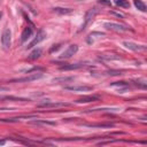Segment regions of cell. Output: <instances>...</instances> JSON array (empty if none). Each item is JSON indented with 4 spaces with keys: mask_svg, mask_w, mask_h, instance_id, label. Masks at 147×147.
Returning <instances> with one entry per match:
<instances>
[{
    "mask_svg": "<svg viewBox=\"0 0 147 147\" xmlns=\"http://www.w3.org/2000/svg\"><path fill=\"white\" fill-rule=\"evenodd\" d=\"M133 3H134V6H136V8L139 9L140 11H146V6H145V3H144L141 0H134Z\"/></svg>",
    "mask_w": 147,
    "mask_h": 147,
    "instance_id": "18",
    "label": "cell"
},
{
    "mask_svg": "<svg viewBox=\"0 0 147 147\" xmlns=\"http://www.w3.org/2000/svg\"><path fill=\"white\" fill-rule=\"evenodd\" d=\"M53 11H54V13H56V14H59V15H69V14H71L74 10H72L71 8L55 7V8H53Z\"/></svg>",
    "mask_w": 147,
    "mask_h": 147,
    "instance_id": "14",
    "label": "cell"
},
{
    "mask_svg": "<svg viewBox=\"0 0 147 147\" xmlns=\"http://www.w3.org/2000/svg\"><path fill=\"white\" fill-rule=\"evenodd\" d=\"M115 5L121 7V8H129L130 7V3L127 0H114Z\"/></svg>",
    "mask_w": 147,
    "mask_h": 147,
    "instance_id": "17",
    "label": "cell"
},
{
    "mask_svg": "<svg viewBox=\"0 0 147 147\" xmlns=\"http://www.w3.org/2000/svg\"><path fill=\"white\" fill-rule=\"evenodd\" d=\"M30 124H34V125H56L55 122L53 121H47V119H32L29 122Z\"/></svg>",
    "mask_w": 147,
    "mask_h": 147,
    "instance_id": "13",
    "label": "cell"
},
{
    "mask_svg": "<svg viewBox=\"0 0 147 147\" xmlns=\"http://www.w3.org/2000/svg\"><path fill=\"white\" fill-rule=\"evenodd\" d=\"M41 54H42V49H40V48H36L34 51H32V52L30 53V55H29V60H37V59H39V57L41 56Z\"/></svg>",
    "mask_w": 147,
    "mask_h": 147,
    "instance_id": "15",
    "label": "cell"
},
{
    "mask_svg": "<svg viewBox=\"0 0 147 147\" xmlns=\"http://www.w3.org/2000/svg\"><path fill=\"white\" fill-rule=\"evenodd\" d=\"M123 70H109L107 72H105L106 75H111V76H118V75H122Z\"/></svg>",
    "mask_w": 147,
    "mask_h": 147,
    "instance_id": "20",
    "label": "cell"
},
{
    "mask_svg": "<svg viewBox=\"0 0 147 147\" xmlns=\"http://www.w3.org/2000/svg\"><path fill=\"white\" fill-rule=\"evenodd\" d=\"M98 100H100V96H98V95H84V96L77 99L76 102L77 103H90V102H94Z\"/></svg>",
    "mask_w": 147,
    "mask_h": 147,
    "instance_id": "11",
    "label": "cell"
},
{
    "mask_svg": "<svg viewBox=\"0 0 147 147\" xmlns=\"http://www.w3.org/2000/svg\"><path fill=\"white\" fill-rule=\"evenodd\" d=\"M1 45L5 49H8L11 45V31L8 28H6L1 34Z\"/></svg>",
    "mask_w": 147,
    "mask_h": 147,
    "instance_id": "2",
    "label": "cell"
},
{
    "mask_svg": "<svg viewBox=\"0 0 147 147\" xmlns=\"http://www.w3.org/2000/svg\"><path fill=\"white\" fill-rule=\"evenodd\" d=\"M85 62H79V63H70V64H64L60 67V70H76V69H80L83 67H85Z\"/></svg>",
    "mask_w": 147,
    "mask_h": 147,
    "instance_id": "10",
    "label": "cell"
},
{
    "mask_svg": "<svg viewBox=\"0 0 147 147\" xmlns=\"http://www.w3.org/2000/svg\"><path fill=\"white\" fill-rule=\"evenodd\" d=\"M44 75L42 74H32L30 76L26 77H22V78H16V79H11V83H26V82H32V80H37L39 78H41Z\"/></svg>",
    "mask_w": 147,
    "mask_h": 147,
    "instance_id": "6",
    "label": "cell"
},
{
    "mask_svg": "<svg viewBox=\"0 0 147 147\" xmlns=\"http://www.w3.org/2000/svg\"><path fill=\"white\" fill-rule=\"evenodd\" d=\"M98 8L96 7H92V8H90L87 11H86V14H85V17H84V23H83V25H82V28H80V31H83V30H85L86 29V26L93 21V18L95 17V15L98 14Z\"/></svg>",
    "mask_w": 147,
    "mask_h": 147,
    "instance_id": "1",
    "label": "cell"
},
{
    "mask_svg": "<svg viewBox=\"0 0 147 147\" xmlns=\"http://www.w3.org/2000/svg\"><path fill=\"white\" fill-rule=\"evenodd\" d=\"M100 59L102 60H119L121 57L119 56H116V55H100Z\"/></svg>",
    "mask_w": 147,
    "mask_h": 147,
    "instance_id": "19",
    "label": "cell"
},
{
    "mask_svg": "<svg viewBox=\"0 0 147 147\" xmlns=\"http://www.w3.org/2000/svg\"><path fill=\"white\" fill-rule=\"evenodd\" d=\"M122 45L126 49H130V51H133V52H144V51H146L145 45H139V44H136L133 41H123Z\"/></svg>",
    "mask_w": 147,
    "mask_h": 147,
    "instance_id": "4",
    "label": "cell"
},
{
    "mask_svg": "<svg viewBox=\"0 0 147 147\" xmlns=\"http://www.w3.org/2000/svg\"><path fill=\"white\" fill-rule=\"evenodd\" d=\"M99 2L100 3H105V5H110V1H107V0H100Z\"/></svg>",
    "mask_w": 147,
    "mask_h": 147,
    "instance_id": "23",
    "label": "cell"
},
{
    "mask_svg": "<svg viewBox=\"0 0 147 147\" xmlns=\"http://www.w3.org/2000/svg\"><path fill=\"white\" fill-rule=\"evenodd\" d=\"M8 88L7 87H3V86H0V91H7Z\"/></svg>",
    "mask_w": 147,
    "mask_h": 147,
    "instance_id": "24",
    "label": "cell"
},
{
    "mask_svg": "<svg viewBox=\"0 0 147 147\" xmlns=\"http://www.w3.org/2000/svg\"><path fill=\"white\" fill-rule=\"evenodd\" d=\"M1 16H2V13L0 11V20H1Z\"/></svg>",
    "mask_w": 147,
    "mask_h": 147,
    "instance_id": "26",
    "label": "cell"
},
{
    "mask_svg": "<svg viewBox=\"0 0 147 147\" xmlns=\"http://www.w3.org/2000/svg\"><path fill=\"white\" fill-rule=\"evenodd\" d=\"M136 82V85H138L139 87H141V88H146L147 87V84H146V82L142 79V80H140V79H138V80H134Z\"/></svg>",
    "mask_w": 147,
    "mask_h": 147,
    "instance_id": "21",
    "label": "cell"
},
{
    "mask_svg": "<svg viewBox=\"0 0 147 147\" xmlns=\"http://www.w3.org/2000/svg\"><path fill=\"white\" fill-rule=\"evenodd\" d=\"M77 51H78V46L77 45H70L61 55H60V59L61 60H64V59H69V57H71L72 55H75L76 53H77Z\"/></svg>",
    "mask_w": 147,
    "mask_h": 147,
    "instance_id": "8",
    "label": "cell"
},
{
    "mask_svg": "<svg viewBox=\"0 0 147 147\" xmlns=\"http://www.w3.org/2000/svg\"><path fill=\"white\" fill-rule=\"evenodd\" d=\"M32 33H33L32 26H26V28H24V30L22 31V34H21V41H22V42H25V41L32 36Z\"/></svg>",
    "mask_w": 147,
    "mask_h": 147,
    "instance_id": "12",
    "label": "cell"
},
{
    "mask_svg": "<svg viewBox=\"0 0 147 147\" xmlns=\"http://www.w3.org/2000/svg\"><path fill=\"white\" fill-rule=\"evenodd\" d=\"M69 103L65 102H51V101H46V102H41L38 103L37 107L38 108H60V107H68Z\"/></svg>",
    "mask_w": 147,
    "mask_h": 147,
    "instance_id": "5",
    "label": "cell"
},
{
    "mask_svg": "<svg viewBox=\"0 0 147 147\" xmlns=\"http://www.w3.org/2000/svg\"><path fill=\"white\" fill-rule=\"evenodd\" d=\"M103 26L107 29V30H114V31H119V32H125V31H131L130 28L125 26V25H122V24H118V23H114V22H107L103 24Z\"/></svg>",
    "mask_w": 147,
    "mask_h": 147,
    "instance_id": "3",
    "label": "cell"
},
{
    "mask_svg": "<svg viewBox=\"0 0 147 147\" xmlns=\"http://www.w3.org/2000/svg\"><path fill=\"white\" fill-rule=\"evenodd\" d=\"M5 142H6V140H0V146L1 145H5Z\"/></svg>",
    "mask_w": 147,
    "mask_h": 147,
    "instance_id": "25",
    "label": "cell"
},
{
    "mask_svg": "<svg viewBox=\"0 0 147 147\" xmlns=\"http://www.w3.org/2000/svg\"><path fill=\"white\" fill-rule=\"evenodd\" d=\"M93 88H94L93 86H87V85L64 86V90H67V91H72V92H88V91H92Z\"/></svg>",
    "mask_w": 147,
    "mask_h": 147,
    "instance_id": "7",
    "label": "cell"
},
{
    "mask_svg": "<svg viewBox=\"0 0 147 147\" xmlns=\"http://www.w3.org/2000/svg\"><path fill=\"white\" fill-rule=\"evenodd\" d=\"M82 125L87 126V127H113L114 126V124H111V123H100V124H86V123H84Z\"/></svg>",
    "mask_w": 147,
    "mask_h": 147,
    "instance_id": "16",
    "label": "cell"
},
{
    "mask_svg": "<svg viewBox=\"0 0 147 147\" xmlns=\"http://www.w3.org/2000/svg\"><path fill=\"white\" fill-rule=\"evenodd\" d=\"M45 38H46V32H45L44 30H39V31L37 32V34H36V37L33 38V40L28 45V48H32V47H34L37 44H39L40 41H42Z\"/></svg>",
    "mask_w": 147,
    "mask_h": 147,
    "instance_id": "9",
    "label": "cell"
},
{
    "mask_svg": "<svg viewBox=\"0 0 147 147\" xmlns=\"http://www.w3.org/2000/svg\"><path fill=\"white\" fill-rule=\"evenodd\" d=\"M59 48H60V45H54V46H53V47L49 49V53H53L54 51H57Z\"/></svg>",
    "mask_w": 147,
    "mask_h": 147,
    "instance_id": "22",
    "label": "cell"
}]
</instances>
